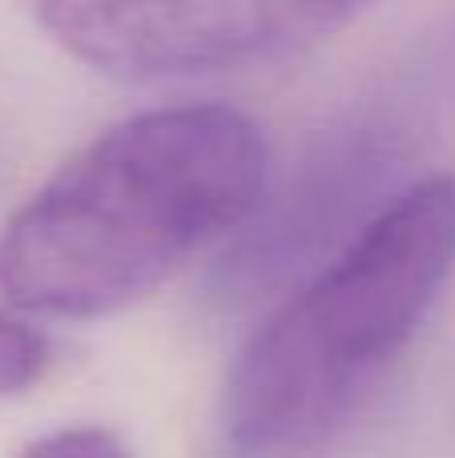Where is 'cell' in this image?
I'll return each mask as SVG.
<instances>
[{"instance_id":"cell-1","label":"cell","mask_w":455,"mask_h":458,"mask_svg":"<svg viewBox=\"0 0 455 458\" xmlns=\"http://www.w3.org/2000/svg\"><path fill=\"white\" fill-rule=\"evenodd\" d=\"M266 177L262 129L230 105L133 113L13 214L0 293L40 318L117 314L246 222Z\"/></svg>"},{"instance_id":"cell-2","label":"cell","mask_w":455,"mask_h":458,"mask_svg":"<svg viewBox=\"0 0 455 458\" xmlns=\"http://www.w3.org/2000/svg\"><path fill=\"white\" fill-rule=\"evenodd\" d=\"M455 269V174L391 201L238 350L214 419L218 458H322Z\"/></svg>"},{"instance_id":"cell-3","label":"cell","mask_w":455,"mask_h":458,"mask_svg":"<svg viewBox=\"0 0 455 458\" xmlns=\"http://www.w3.org/2000/svg\"><path fill=\"white\" fill-rule=\"evenodd\" d=\"M375 0H40L61 48L97 72L169 81L282 61Z\"/></svg>"},{"instance_id":"cell-4","label":"cell","mask_w":455,"mask_h":458,"mask_svg":"<svg viewBox=\"0 0 455 458\" xmlns=\"http://www.w3.org/2000/svg\"><path fill=\"white\" fill-rule=\"evenodd\" d=\"M48 370V338L21 318L0 314V394H21Z\"/></svg>"},{"instance_id":"cell-5","label":"cell","mask_w":455,"mask_h":458,"mask_svg":"<svg viewBox=\"0 0 455 458\" xmlns=\"http://www.w3.org/2000/svg\"><path fill=\"white\" fill-rule=\"evenodd\" d=\"M21 458H133L109 427H61L21 446Z\"/></svg>"}]
</instances>
